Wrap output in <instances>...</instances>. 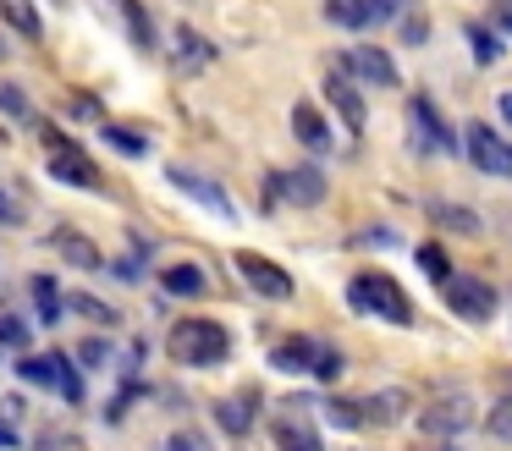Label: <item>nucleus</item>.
<instances>
[{"instance_id":"nucleus-21","label":"nucleus","mask_w":512,"mask_h":451,"mask_svg":"<svg viewBox=\"0 0 512 451\" xmlns=\"http://www.w3.org/2000/svg\"><path fill=\"white\" fill-rule=\"evenodd\" d=\"M463 39L474 44L479 66H490V61L501 55V33H496V28H479V22H468V28H463Z\"/></svg>"},{"instance_id":"nucleus-25","label":"nucleus","mask_w":512,"mask_h":451,"mask_svg":"<svg viewBox=\"0 0 512 451\" xmlns=\"http://www.w3.org/2000/svg\"><path fill=\"white\" fill-rule=\"evenodd\" d=\"M435 220H441V226H452V231H463V237H479V220H474V209L441 204V209H435Z\"/></svg>"},{"instance_id":"nucleus-24","label":"nucleus","mask_w":512,"mask_h":451,"mask_svg":"<svg viewBox=\"0 0 512 451\" xmlns=\"http://www.w3.org/2000/svg\"><path fill=\"white\" fill-rule=\"evenodd\" d=\"M325 418H331L336 429H358L364 424V402H342V396H331V402H325Z\"/></svg>"},{"instance_id":"nucleus-9","label":"nucleus","mask_w":512,"mask_h":451,"mask_svg":"<svg viewBox=\"0 0 512 451\" xmlns=\"http://www.w3.org/2000/svg\"><path fill=\"white\" fill-rule=\"evenodd\" d=\"M408 121H413L408 143H413V149H419V154H435V149H457L452 127H446V121L435 116V105H430V99H413V105H408Z\"/></svg>"},{"instance_id":"nucleus-35","label":"nucleus","mask_w":512,"mask_h":451,"mask_svg":"<svg viewBox=\"0 0 512 451\" xmlns=\"http://www.w3.org/2000/svg\"><path fill=\"white\" fill-rule=\"evenodd\" d=\"M314 374H320V380H336V374H342V358L320 347V358H314Z\"/></svg>"},{"instance_id":"nucleus-18","label":"nucleus","mask_w":512,"mask_h":451,"mask_svg":"<svg viewBox=\"0 0 512 451\" xmlns=\"http://www.w3.org/2000/svg\"><path fill=\"white\" fill-rule=\"evenodd\" d=\"M111 6H116V17H122L127 39H133L138 50H149V44H155V28H149V11L138 6V0H111Z\"/></svg>"},{"instance_id":"nucleus-40","label":"nucleus","mask_w":512,"mask_h":451,"mask_svg":"<svg viewBox=\"0 0 512 451\" xmlns=\"http://www.w3.org/2000/svg\"><path fill=\"white\" fill-rule=\"evenodd\" d=\"M0 446H17V435H12V424L0 418Z\"/></svg>"},{"instance_id":"nucleus-11","label":"nucleus","mask_w":512,"mask_h":451,"mask_svg":"<svg viewBox=\"0 0 512 451\" xmlns=\"http://www.w3.org/2000/svg\"><path fill=\"white\" fill-rule=\"evenodd\" d=\"M237 275H243L248 286H254L259 297H292V275L281 270V264H270L265 253H237Z\"/></svg>"},{"instance_id":"nucleus-10","label":"nucleus","mask_w":512,"mask_h":451,"mask_svg":"<svg viewBox=\"0 0 512 451\" xmlns=\"http://www.w3.org/2000/svg\"><path fill=\"white\" fill-rule=\"evenodd\" d=\"M342 72H353V77H364V83H375V88H397L402 77H397V61H391L386 50H375V44H358V50H347L342 61Z\"/></svg>"},{"instance_id":"nucleus-42","label":"nucleus","mask_w":512,"mask_h":451,"mask_svg":"<svg viewBox=\"0 0 512 451\" xmlns=\"http://www.w3.org/2000/svg\"><path fill=\"white\" fill-rule=\"evenodd\" d=\"M0 220H17L12 215V198H6V193H0Z\"/></svg>"},{"instance_id":"nucleus-33","label":"nucleus","mask_w":512,"mask_h":451,"mask_svg":"<svg viewBox=\"0 0 512 451\" xmlns=\"http://www.w3.org/2000/svg\"><path fill=\"white\" fill-rule=\"evenodd\" d=\"M490 28H496L501 39H512V0H496V6H490Z\"/></svg>"},{"instance_id":"nucleus-19","label":"nucleus","mask_w":512,"mask_h":451,"mask_svg":"<svg viewBox=\"0 0 512 451\" xmlns=\"http://www.w3.org/2000/svg\"><path fill=\"white\" fill-rule=\"evenodd\" d=\"M50 248H56L67 264H78V270H94V264H100V248H94L89 237H78V231H56V242H50Z\"/></svg>"},{"instance_id":"nucleus-6","label":"nucleus","mask_w":512,"mask_h":451,"mask_svg":"<svg viewBox=\"0 0 512 451\" xmlns=\"http://www.w3.org/2000/svg\"><path fill=\"white\" fill-rule=\"evenodd\" d=\"M45 143H50V171H56L67 187H100V171H94V160H89V154H83L72 138H61L56 127H45Z\"/></svg>"},{"instance_id":"nucleus-16","label":"nucleus","mask_w":512,"mask_h":451,"mask_svg":"<svg viewBox=\"0 0 512 451\" xmlns=\"http://www.w3.org/2000/svg\"><path fill=\"white\" fill-rule=\"evenodd\" d=\"M292 132H298V143L303 149H314V154H325L331 149V127H325V116L303 99V105H292Z\"/></svg>"},{"instance_id":"nucleus-22","label":"nucleus","mask_w":512,"mask_h":451,"mask_svg":"<svg viewBox=\"0 0 512 451\" xmlns=\"http://www.w3.org/2000/svg\"><path fill=\"white\" fill-rule=\"evenodd\" d=\"M166 292L199 297L204 292V270H193V264H171V270H166Z\"/></svg>"},{"instance_id":"nucleus-30","label":"nucleus","mask_w":512,"mask_h":451,"mask_svg":"<svg viewBox=\"0 0 512 451\" xmlns=\"http://www.w3.org/2000/svg\"><path fill=\"white\" fill-rule=\"evenodd\" d=\"M28 341V325L17 314H0V347H23Z\"/></svg>"},{"instance_id":"nucleus-17","label":"nucleus","mask_w":512,"mask_h":451,"mask_svg":"<svg viewBox=\"0 0 512 451\" xmlns=\"http://www.w3.org/2000/svg\"><path fill=\"white\" fill-rule=\"evenodd\" d=\"M314 358H320V341H309V336H287L276 352H270V363H276L281 374H303V369H314Z\"/></svg>"},{"instance_id":"nucleus-38","label":"nucleus","mask_w":512,"mask_h":451,"mask_svg":"<svg viewBox=\"0 0 512 451\" xmlns=\"http://www.w3.org/2000/svg\"><path fill=\"white\" fill-rule=\"evenodd\" d=\"M424 33H430V22H424V17H408V22H402V39H408V44H424Z\"/></svg>"},{"instance_id":"nucleus-14","label":"nucleus","mask_w":512,"mask_h":451,"mask_svg":"<svg viewBox=\"0 0 512 451\" xmlns=\"http://www.w3.org/2000/svg\"><path fill=\"white\" fill-rule=\"evenodd\" d=\"M325 94H331L336 116H342L347 132H364V99H358V88L342 77V66H331V77H325Z\"/></svg>"},{"instance_id":"nucleus-12","label":"nucleus","mask_w":512,"mask_h":451,"mask_svg":"<svg viewBox=\"0 0 512 451\" xmlns=\"http://www.w3.org/2000/svg\"><path fill=\"white\" fill-rule=\"evenodd\" d=\"M468 418H474V402H468V396H441V402H430L419 413V429L424 435H463Z\"/></svg>"},{"instance_id":"nucleus-23","label":"nucleus","mask_w":512,"mask_h":451,"mask_svg":"<svg viewBox=\"0 0 512 451\" xmlns=\"http://www.w3.org/2000/svg\"><path fill=\"white\" fill-rule=\"evenodd\" d=\"M0 17L12 22L17 33H28V39L39 33V17H34V6H28V0H0Z\"/></svg>"},{"instance_id":"nucleus-2","label":"nucleus","mask_w":512,"mask_h":451,"mask_svg":"<svg viewBox=\"0 0 512 451\" xmlns=\"http://www.w3.org/2000/svg\"><path fill=\"white\" fill-rule=\"evenodd\" d=\"M347 303H353L358 314H380V319H391V325H413V303H408V292H402V286L391 281L386 270H364V275H353V286H347Z\"/></svg>"},{"instance_id":"nucleus-15","label":"nucleus","mask_w":512,"mask_h":451,"mask_svg":"<svg viewBox=\"0 0 512 451\" xmlns=\"http://www.w3.org/2000/svg\"><path fill=\"white\" fill-rule=\"evenodd\" d=\"M215 418H221L226 435H248V429H254V418H259V391H237V396H226V402L215 407Z\"/></svg>"},{"instance_id":"nucleus-31","label":"nucleus","mask_w":512,"mask_h":451,"mask_svg":"<svg viewBox=\"0 0 512 451\" xmlns=\"http://www.w3.org/2000/svg\"><path fill=\"white\" fill-rule=\"evenodd\" d=\"M281 451H325L309 429H281Z\"/></svg>"},{"instance_id":"nucleus-34","label":"nucleus","mask_w":512,"mask_h":451,"mask_svg":"<svg viewBox=\"0 0 512 451\" xmlns=\"http://www.w3.org/2000/svg\"><path fill=\"white\" fill-rule=\"evenodd\" d=\"M160 451H210V440H204V435H171Z\"/></svg>"},{"instance_id":"nucleus-5","label":"nucleus","mask_w":512,"mask_h":451,"mask_svg":"<svg viewBox=\"0 0 512 451\" xmlns=\"http://www.w3.org/2000/svg\"><path fill=\"white\" fill-rule=\"evenodd\" d=\"M446 308H452L457 319H468V325H485L490 314H496V292H490L485 281H474V275H446Z\"/></svg>"},{"instance_id":"nucleus-7","label":"nucleus","mask_w":512,"mask_h":451,"mask_svg":"<svg viewBox=\"0 0 512 451\" xmlns=\"http://www.w3.org/2000/svg\"><path fill=\"white\" fill-rule=\"evenodd\" d=\"M23 380L28 385H56L67 402H83V380L61 352H45V358H23Z\"/></svg>"},{"instance_id":"nucleus-26","label":"nucleus","mask_w":512,"mask_h":451,"mask_svg":"<svg viewBox=\"0 0 512 451\" xmlns=\"http://www.w3.org/2000/svg\"><path fill=\"white\" fill-rule=\"evenodd\" d=\"M485 429L501 440V446H512V396H501L496 407H490V418H485Z\"/></svg>"},{"instance_id":"nucleus-32","label":"nucleus","mask_w":512,"mask_h":451,"mask_svg":"<svg viewBox=\"0 0 512 451\" xmlns=\"http://www.w3.org/2000/svg\"><path fill=\"white\" fill-rule=\"evenodd\" d=\"M105 138H111L122 154H144V138H138V132H127V127H105Z\"/></svg>"},{"instance_id":"nucleus-4","label":"nucleus","mask_w":512,"mask_h":451,"mask_svg":"<svg viewBox=\"0 0 512 451\" xmlns=\"http://www.w3.org/2000/svg\"><path fill=\"white\" fill-rule=\"evenodd\" d=\"M463 149H468V165H474V171H485V176H512V149H507V138H501L496 127H485V121H468Z\"/></svg>"},{"instance_id":"nucleus-41","label":"nucleus","mask_w":512,"mask_h":451,"mask_svg":"<svg viewBox=\"0 0 512 451\" xmlns=\"http://www.w3.org/2000/svg\"><path fill=\"white\" fill-rule=\"evenodd\" d=\"M501 121L512 127V94H501Z\"/></svg>"},{"instance_id":"nucleus-37","label":"nucleus","mask_w":512,"mask_h":451,"mask_svg":"<svg viewBox=\"0 0 512 451\" xmlns=\"http://www.w3.org/2000/svg\"><path fill=\"white\" fill-rule=\"evenodd\" d=\"M0 110H12V116H28V99L17 88H0Z\"/></svg>"},{"instance_id":"nucleus-3","label":"nucleus","mask_w":512,"mask_h":451,"mask_svg":"<svg viewBox=\"0 0 512 451\" xmlns=\"http://www.w3.org/2000/svg\"><path fill=\"white\" fill-rule=\"evenodd\" d=\"M325 187H331V182H325L320 165H287V171H270L265 198H270V204H276V198H287V204L309 209V204H320V198H325Z\"/></svg>"},{"instance_id":"nucleus-27","label":"nucleus","mask_w":512,"mask_h":451,"mask_svg":"<svg viewBox=\"0 0 512 451\" xmlns=\"http://www.w3.org/2000/svg\"><path fill=\"white\" fill-rule=\"evenodd\" d=\"M177 50H182V66H204V61H210V44H199V33H193V28L177 33Z\"/></svg>"},{"instance_id":"nucleus-13","label":"nucleus","mask_w":512,"mask_h":451,"mask_svg":"<svg viewBox=\"0 0 512 451\" xmlns=\"http://www.w3.org/2000/svg\"><path fill=\"white\" fill-rule=\"evenodd\" d=\"M171 187H177V193H188V198H199L204 209H210V215H221V220H232V198L221 193V187L210 182V176H199V171H188V165H171Z\"/></svg>"},{"instance_id":"nucleus-1","label":"nucleus","mask_w":512,"mask_h":451,"mask_svg":"<svg viewBox=\"0 0 512 451\" xmlns=\"http://www.w3.org/2000/svg\"><path fill=\"white\" fill-rule=\"evenodd\" d=\"M226 352H232V336L215 319H177L171 325V358L188 369H215V363H226Z\"/></svg>"},{"instance_id":"nucleus-36","label":"nucleus","mask_w":512,"mask_h":451,"mask_svg":"<svg viewBox=\"0 0 512 451\" xmlns=\"http://www.w3.org/2000/svg\"><path fill=\"white\" fill-rule=\"evenodd\" d=\"M72 308H78V314H94V319H105V325H111V308H105V303H94V297H72Z\"/></svg>"},{"instance_id":"nucleus-20","label":"nucleus","mask_w":512,"mask_h":451,"mask_svg":"<svg viewBox=\"0 0 512 451\" xmlns=\"http://www.w3.org/2000/svg\"><path fill=\"white\" fill-rule=\"evenodd\" d=\"M402 413H408V396L402 391H380L364 402V424H391V418H402Z\"/></svg>"},{"instance_id":"nucleus-39","label":"nucleus","mask_w":512,"mask_h":451,"mask_svg":"<svg viewBox=\"0 0 512 451\" xmlns=\"http://www.w3.org/2000/svg\"><path fill=\"white\" fill-rule=\"evenodd\" d=\"M78 358H83V363H105V341H83Z\"/></svg>"},{"instance_id":"nucleus-29","label":"nucleus","mask_w":512,"mask_h":451,"mask_svg":"<svg viewBox=\"0 0 512 451\" xmlns=\"http://www.w3.org/2000/svg\"><path fill=\"white\" fill-rule=\"evenodd\" d=\"M34 297H39V314H45V319H56L61 314V303H56V281H50V275H34Z\"/></svg>"},{"instance_id":"nucleus-28","label":"nucleus","mask_w":512,"mask_h":451,"mask_svg":"<svg viewBox=\"0 0 512 451\" xmlns=\"http://www.w3.org/2000/svg\"><path fill=\"white\" fill-rule=\"evenodd\" d=\"M419 270L430 275V281H446V275H452V270H446V248H435V242H424V248H419Z\"/></svg>"},{"instance_id":"nucleus-8","label":"nucleus","mask_w":512,"mask_h":451,"mask_svg":"<svg viewBox=\"0 0 512 451\" xmlns=\"http://www.w3.org/2000/svg\"><path fill=\"white\" fill-rule=\"evenodd\" d=\"M402 11V0H325V17L336 28H375V22H391Z\"/></svg>"}]
</instances>
